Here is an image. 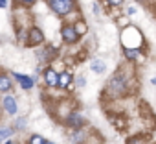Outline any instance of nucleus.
<instances>
[{
    "label": "nucleus",
    "instance_id": "f257e3e1",
    "mask_svg": "<svg viewBox=\"0 0 156 144\" xmlns=\"http://www.w3.org/2000/svg\"><path fill=\"white\" fill-rule=\"evenodd\" d=\"M50 6H51V9H53L55 13L66 15V13H70L72 8H73V0H50Z\"/></svg>",
    "mask_w": 156,
    "mask_h": 144
},
{
    "label": "nucleus",
    "instance_id": "f03ea898",
    "mask_svg": "<svg viewBox=\"0 0 156 144\" xmlns=\"http://www.w3.org/2000/svg\"><path fill=\"white\" fill-rule=\"evenodd\" d=\"M62 37H64V41H68V43H75L77 37H79V33L75 32L73 26H64V28H62Z\"/></svg>",
    "mask_w": 156,
    "mask_h": 144
},
{
    "label": "nucleus",
    "instance_id": "7ed1b4c3",
    "mask_svg": "<svg viewBox=\"0 0 156 144\" xmlns=\"http://www.w3.org/2000/svg\"><path fill=\"white\" fill-rule=\"evenodd\" d=\"M4 109L9 113V115H15L17 113V102L13 96H6L4 98Z\"/></svg>",
    "mask_w": 156,
    "mask_h": 144
},
{
    "label": "nucleus",
    "instance_id": "20e7f679",
    "mask_svg": "<svg viewBox=\"0 0 156 144\" xmlns=\"http://www.w3.org/2000/svg\"><path fill=\"white\" fill-rule=\"evenodd\" d=\"M15 78L20 81L22 89H31V87H33V80H31V78H28V76H22V74H15Z\"/></svg>",
    "mask_w": 156,
    "mask_h": 144
},
{
    "label": "nucleus",
    "instance_id": "39448f33",
    "mask_svg": "<svg viewBox=\"0 0 156 144\" xmlns=\"http://www.w3.org/2000/svg\"><path fill=\"white\" fill-rule=\"evenodd\" d=\"M57 81H59V76L55 74V70L53 68H48L46 70V83L48 85H57Z\"/></svg>",
    "mask_w": 156,
    "mask_h": 144
},
{
    "label": "nucleus",
    "instance_id": "423d86ee",
    "mask_svg": "<svg viewBox=\"0 0 156 144\" xmlns=\"http://www.w3.org/2000/svg\"><path fill=\"white\" fill-rule=\"evenodd\" d=\"M72 81V74H70V72H62V74L59 76V81H57V85L59 87H68V83Z\"/></svg>",
    "mask_w": 156,
    "mask_h": 144
},
{
    "label": "nucleus",
    "instance_id": "0eeeda50",
    "mask_svg": "<svg viewBox=\"0 0 156 144\" xmlns=\"http://www.w3.org/2000/svg\"><path fill=\"white\" fill-rule=\"evenodd\" d=\"M110 87H112L114 91H118V93H119V91H123V89H125L123 78H121V76H116V78H114V80L110 81Z\"/></svg>",
    "mask_w": 156,
    "mask_h": 144
},
{
    "label": "nucleus",
    "instance_id": "6e6552de",
    "mask_svg": "<svg viewBox=\"0 0 156 144\" xmlns=\"http://www.w3.org/2000/svg\"><path fill=\"white\" fill-rule=\"evenodd\" d=\"M90 66H92V70L96 72V74H103L105 68H107V65H105L103 61H98V59H96V61H92V65H90Z\"/></svg>",
    "mask_w": 156,
    "mask_h": 144
},
{
    "label": "nucleus",
    "instance_id": "1a4fd4ad",
    "mask_svg": "<svg viewBox=\"0 0 156 144\" xmlns=\"http://www.w3.org/2000/svg\"><path fill=\"white\" fill-rule=\"evenodd\" d=\"M9 87H11L9 78L4 76V74H0V91H9Z\"/></svg>",
    "mask_w": 156,
    "mask_h": 144
},
{
    "label": "nucleus",
    "instance_id": "9d476101",
    "mask_svg": "<svg viewBox=\"0 0 156 144\" xmlns=\"http://www.w3.org/2000/svg\"><path fill=\"white\" fill-rule=\"evenodd\" d=\"M30 37H31V43H41V41H42V33H41L37 28H33V30H31Z\"/></svg>",
    "mask_w": 156,
    "mask_h": 144
},
{
    "label": "nucleus",
    "instance_id": "9b49d317",
    "mask_svg": "<svg viewBox=\"0 0 156 144\" xmlns=\"http://www.w3.org/2000/svg\"><path fill=\"white\" fill-rule=\"evenodd\" d=\"M68 122L73 124V126H81V124H83V118H81L79 115H72V116L68 118Z\"/></svg>",
    "mask_w": 156,
    "mask_h": 144
},
{
    "label": "nucleus",
    "instance_id": "f8f14e48",
    "mask_svg": "<svg viewBox=\"0 0 156 144\" xmlns=\"http://www.w3.org/2000/svg\"><path fill=\"white\" fill-rule=\"evenodd\" d=\"M46 140L42 138V137H39V135H35V137H31V140H30V144H44Z\"/></svg>",
    "mask_w": 156,
    "mask_h": 144
},
{
    "label": "nucleus",
    "instance_id": "ddd939ff",
    "mask_svg": "<svg viewBox=\"0 0 156 144\" xmlns=\"http://www.w3.org/2000/svg\"><path fill=\"white\" fill-rule=\"evenodd\" d=\"M75 32H77V33H85V32H87V26H85L83 22H77V26H75Z\"/></svg>",
    "mask_w": 156,
    "mask_h": 144
},
{
    "label": "nucleus",
    "instance_id": "4468645a",
    "mask_svg": "<svg viewBox=\"0 0 156 144\" xmlns=\"http://www.w3.org/2000/svg\"><path fill=\"white\" fill-rule=\"evenodd\" d=\"M13 133V129L11 127H8V129H2V131H0V138H6V137H9Z\"/></svg>",
    "mask_w": 156,
    "mask_h": 144
},
{
    "label": "nucleus",
    "instance_id": "2eb2a0df",
    "mask_svg": "<svg viewBox=\"0 0 156 144\" xmlns=\"http://www.w3.org/2000/svg\"><path fill=\"white\" fill-rule=\"evenodd\" d=\"M136 55H138V50H127V57L132 59V57H136Z\"/></svg>",
    "mask_w": 156,
    "mask_h": 144
},
{
    "label": "nucleus",
    "instance_id": "dca6fc26",
    "mask_svg": "<svg viewBox=\"0 0 156 144\" xmlns=\"http://www.w3.org/2000/svg\"><path fill=\"white\" fill-rule=\"evenodd\" d=\"M85 83H87V80L81 76V78H77V85H79V87H85Z\"/></svg>",
    "mask_w": 156,
    "mask_h": 144
},
{
    "label": "nucleus",
    "instance_id": "f3484780",
    "mask_svg": "<svg viewBox=\"0 0 156 144\" xmlns=\"http://www.w3.org/2000/svg\"><path fill=\"white\" fill-rule=\"evenodd\" d=\"M108 2H110V4H112V6H119V4H121V2H123V0H108Z\"/></svg>",
    "mask_w": 156,
    "mask_h": 144
},
{
    "label": "nucleus",
    "instance_id": "a211bd4d",
    "mask_svg": "<svg viewBox=\"0 0 156 144\" xmlns=\"http://www.w3.org/2000/svg\"><path fill=\"white\" fill-rule=\"evenodd\" d=\"M0 8H6V0H0Z\"/></svg>",
    "mask_w": 156,
    "mask_h": 144
},
{
    "label": "nucleus",
    "instance_id": "6ab92c4d",
    "mask_svg": "<svg viewBox=\"0 0 156 144\" xmlns=\"http://www.w3.org/2000/svg\"><path fill=\"white\" fill-rule=\"evenodd\" d=\"M129 144H141V142H140V140H130Z\"/></svg>",
    "mask_w": 156,
    "mask_h": 144
},
{
    "label": "nucleus",
    "instance_id": "aec40b11",
    "mask_svg": "<svg viewBox=\"0 0 156 144\" xmlns=\"http://www.w3.org/2000/svg\"><path fill=\"white\" fill-rule=\"evenodd\" d=\"M22 2H26V4H31V2H35V0H22Z\"/></svg>",
    "mask_w": 156,
    "mask_h": 144
},
{
    "label": "nucleus",
    "instance_id": "412c9836",
    "mask_svg": "<svg viewBox=\"0 0 156 144\" xmlns=\"http://www.w3.org/2000/svg\"><path fill=\"white\" fill-rule=\"evenodd\" d=\"M152 83H154V85H156V78H152Z\"/></svg>",
    "mask_w": 156,
    "mask_h": 144
},
{
    "label": "nucleus",
    "instance_id": "4be33fe9",
    "mask_svg": "<svg viewBox=\"0 0 156 144\" xmlns=\"http://www.w3.org/2000/svg\"><path fill=\"white\" fill-rule=\"evenodd\" d=\"M44 144H53V142H44Z\"/></svg>",
    "mask_w": 156,
    "mask_h": 144
},
{
    "label": "nucleus",
    "instance_id": "5701e85b",
    "mask_svg": "<svg viewBox=\"0 0 156 144\" xmlns=\"http://www.w3.org/2000/svg\"><path fill=\"white\" fill-rule=\"evenodd\" d=\"M8 144H13V142H8Z\"/></svg>",
    "mask_w": 156,
    "mask_h": 144
}]
</instances>
